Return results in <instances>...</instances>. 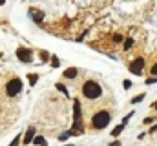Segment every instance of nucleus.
I'll use <instances>...</instances> for the list:
<instances>
[{"label":"nucleus","instance_id":"nucleus-1","mask_svg":"<svg viewBox=\"0 0 157 146\" xmlns=\"http://www.w3.org/2000/svg\"><path fill=\"white\" fill-rule=\"evenodd\" d=\"M82 95L86 97V99H90V101H97L101 95H102V86L97 82V80H86L84 84H82Z\"/></svg>","mask_w":157,"mask_h":146},{"label":"nucleus","instance_id":"nucleus-2","mask_svg":"<svg viewBox=\"0 0 157 146\" xmlns=\"http://www.w3.org/2000/svg\"><path fill=\"white\" fill-rule=\"evenodd\" d=\"M110 121H112L110 111L101 110V111H97V113L91 117V126H93L95 130H102V128H106V126L110 124Z\"/></svg>","mask_w":157,"mask_h":146},{"label":"nucleus","instance_id":"nucleus-3","mask_svg":"<svg viewBox=\"0 0 157 146\" xmlns=\"http://www.w3.org/2000/svg\"><path fill=\"white\" fill-rule=\"evenodd\" d=\"M22 88H24V82L18 77H13L6 82V95L7 97H17V95H20Z\"/></svg>","mask_w":157,"mask_h":146},{"label":"nucleus","instance_id":"nucleus-4","mask_svg":"<svg viewBox=\"0 0 157 146\" xmlns=\"http://www.w3.org/2000/svg\"><path fill=\"white\" fill-rule=\"evenodd\" d=\"M17 59H18L20 62L29 64V62L33 60V53H31V49H28V48L20 46V48H17Z\"/></svg>","mask_w":157,"mask_h":146},{"label":"nucleus","instance_id":"nucleus-5","mask_svg":"<svg viewBox=\"0 0 157 146\" xmlns=\"http://www.w3.org/2000/svg\"><path fill=\"white\" fill-rule=\"evenodd\" d=\"M143 70H144V59L143 57H137L130 64V71L133 73V75H143Z\"/></svg>","mask_w":157,"mask_h":146},{"label":"nucleus","instance_id":"nucleus-6","mask_svg":"<svg viewBox=\"0 0 157 146\" xmlns=\"http://www.w3.org/2000/svg\"><path fill=\"white\" fill-rule=\"evenodd\" d=\"M29 17H31V20H35L37 24H40L42 20H44V13L40 11V9H35V7H29Z\"/></svg>","mask_w":157,"mask_h":146},{"label":"nucleus","instance_id":"nucleus-7","mask_svg":"<svg viewBox=\"0 0 157 146\" xmlns=\"http://www.w3.org/2000/svg\"><path fill=\"white\" fill-rule=\"evenodd\" d=\"M35 132H37V130H35L33 126L26 130V133H24V139H22V143H24L26 146H28V144H31V141H33V137H35Z\"/></svg>","mask_w":157,"mask_h":146},{"label":"nucleus","instance_id":"nucleus-8","mask_svg":"<svg viewBox=\"0 0 157 146\" xmlns=\"http://www.w3.org/2000/svg\"><path fill=\"white\" fill-rule=\"evenodd\" d=\"M77 75H78L77 68H68V70H64V79H75Z\"/></svg>","mask_w":157,"mask_h":146},{"label":"nucleus","instance_id":"nucleus-9","mask_svg":"<svg viewBox=\"0 0 157 146\" xmlns=\"http://www.w3.org/2000/svg\"><path fill=\"white\" fill-rule=\"evenodd\" d=\"M73 115H75V117H73L75 121H80V117H82V115H80V102H78V101L73 102Z\"/></svg>","mask_w":157,"mask_h":146},{"label":"nucleus","instance_id":"nucleus-10","mask_svg":"<svg viewBox=\"0 0 157 146\" xmlns=\"http://www.w3.org/2000/svg\"><path fill=\"white\" fill-rule=\"evenodd\" d=\"M31 143H33V144H35V146H46V144H48V143H46V139H44L42 135H35Z\"/></svg>","mask_w":157,"mask_h":146},{"label":"nucleus","instance_id":"nucleus-11","mask_svg":"<svg viewBox=\"0 0 157 146\" xmlns=\"http://www.w3.org/2000/svg\"><path fill=\"white\" fill-rule=\"evenodd\" d=\"M124 126H126V124H124V122H121V124H119V126H115V128H113V130H112L110 133H112L113 137H119V135L122 133V130H124Z\"/></svg>","mask_w":157,"mask_h":146},{"label":"nucleus","instance_id":"nucleus-12","mask_svg":"<svg viewBox=\"0 0 157 146\" xmlns=\"http://www.w3.org/2000/svg\"><path fill=\"white\" fill-rule=\"evenodd\" d=\"M28 80H29V84H31V86H35V84H37V80H39V75H37V73H29V75H28Z\"/></svg>","mask_w":157,"mask_h":146},{"label":"nucleus","instance_id":"nucleus-13","mask_svg":"<svg viewBox=\"0 0 157 146\" xmlns=\"http://www.w3.org/2000/svg\"><path fill=\"white\" fill-rule=\"evenodd\" d=\"M55 88H57L59 91H62V93H64L66 97H70V93H68V88H66V86H64L62 82H57V86H55Z\"/></svg>","mask_w":157,"mask_h":146},{"label":"nucleus","instance_id":"nucleus-14","mask_svg":"<svg viewBox=\"0 0 157 146\" xmlns=\"http://www.w3.org/2000/svg\"><path fill=\"white\" fill-rule=\"evenodd\" d=\"M141 101H144V93H139V95H135V97H133L130 102H132V104H139Z\"/></svg>","mask_w":157,"mask_h":146},{"label":"nucleus","instance_id":"nucleus-15","mask_svg":"<svg viewBox=\"0 0 157 146\" xmlns=\"http://www.w3.org/2000/svg\"><path fill=\"white\" fill-rule=\"evenodd\" d=\"M132 46H133V40H132V38H126V40H124V46H122V48H124V49H130Z\"/></svg>","mask_w":157,"mask_h":146},{"label":"nucleus","instance_id":"nucleus-16","mask_svg":"<svg viewBox=\"0 0 157 146\" xmlns=\"http://www.w3.org/2000/svg\"><path fill=\"white\" fill-rule=\"evenodd\" d=\"M20 141H22V137H20V135H17V137L11 141V144H9V146H18V144H20Z\"/></svg>","mask_w":157,"mask_h":146},{"label":"nucleus","instance_id":"nucleus-17","mask_svg":"<svg viewBox=\"0 0 157 146\" xmlns=\"http://www.w3.org/2000/svg\"><path fill=\"white\" fill-rule=\"evenodd\" d=\"M59 64H60V60L53 55V57H51V66H53V68H59Z\"/></svg>","mask_w":157,"mask_h":146},{"label":"nucleus","instance_id":"nucleus-18","mask_svg":"<svg viewBox=\"0 0 157 146\" xmlns=\"http://www.w3.org/2000/svg\"><path fill=\"white\" fill-rule=\"evenodd\" d=\"M122 86H124V90H130V88H132V80H128V79L122 80Z\"/></svg>","mask_w":157,"mask_h":146},{"label":"nucleus","instance_id":"nucleus-19","mask_svg":"<svg viewBox=\"0 0 157 146\" xmlns=\"http://www.w3.org/2000/svg\"><path fill=\"white\" fill-rule=\"evenodd\" d=\"M68 137H70V132H66V133H60V135H59V139H60V141H66Z\"/></svg>","mask_w":157,"mask_h":146},{"label":"nucleus","instance_id":"nucleus-20","mask_svg":"<svg viewBox=\"0 0 157 146\" xmlns=\"http://www.w3.org/2000/svg\"><path fill=\"white\" fill-rule=\"evenodd\" d=\"M150 73H152L154 77H157V64H154V66H152V70H150Z\"/></svg>","mask_w":157,"mask_h":146},{"label":"nucleus","instance_id":"nucleus-21","mask_svg":"<svg viewBox=\"0 0 157 146\" xmlns=\"http://www.w3.org/2000/svg\"><path fill=\"white\" fill-rule=\"evenodd\" d=\"M40 57H42V60H44V62H46V60H48V57H49V55H48V53H46V51H40Z\"/></svg>","mask_w":157,"mask_h":146},{"label":"nucleus","instance_id":"nucleus-22","mask_svg":"<svg viewBox=\"0 0 157 146\" xmlns=\"http://www.w3.org/2000/svg\"><path fill=\"white\" fill-rule=\"evenodd\" d=\"M154 82H157V77H150V79L146 80V84H154Z\"/></svg>","mask_w":157,"mask_h":146},{"label":"nucleus","instance_id":"nucleus-23","mask_svg":"<svg viewBox=\"0 0 157 146\" xmlns=\"http://www.w3.org/2000/svg\"><path fill=\"white\" fill-rule=\"evenodd\" d=\"M150 122H154V117H148V119H144V124H150Z\"/></svg>","mask_w":157,"mask_h":146},{"label":"nucleus","instance_id":"nucleus-24","mask_svg":"<svg viewBox=\"0 0 157 146\" xmlns=\"http://www.w3.org/2000/svg\"><path fill=\"white\" fill-rule=\"evenodd\" d=\"M150 132H157V124H154V126L150 128Z\"/></svg>","mask_w":157,"mask_h":146},{"label":"nucleus","instance_id":"nucleus-25","mask_svg":"<svg viewBox=\"0 0 157 146\" xmlns=\"http://www.w3.org/2000/svg\"><path fill=\"white\" fill-rule=\"evenodd\" d=\"M6 4V0H0V6H4Z\"/></svg>","mask_w":157,"mask_h":146},{"label":"nucleus","instance_id":"nucleus-26","mask_svg":"<svg viewBox=\"0 0 157 146\" xmlns=\"http://www.w3.org/2000/svg\"><path fill=\"white\" fill-rule=\"evenodd\" d=\"M64 146H71V144H64Z\"/></svg>","mask_w":157,"mask_h":146}]
</instances>
